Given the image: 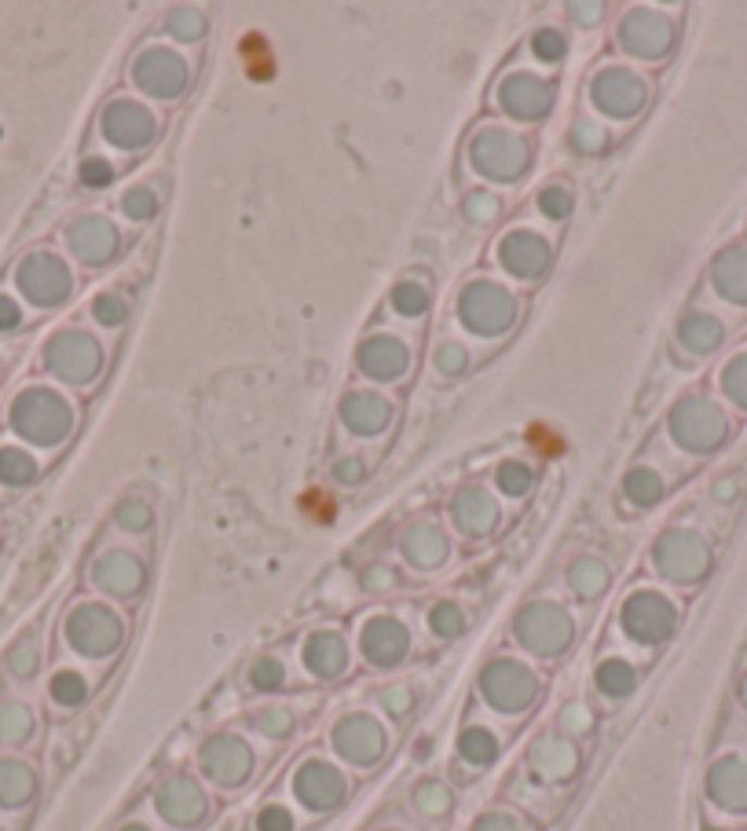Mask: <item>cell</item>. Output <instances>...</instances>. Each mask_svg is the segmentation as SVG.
I'll return each instance as SVG.
<instances>
[{
  "label": "cell",
  "mask_w": 747,
  "mask_h": 831,
  "mask_svg": "<svg viewBox=\"0 0 747 831\" xmlns=\"http://www.w3.org/2000/svg\"><path fill=\"white\" fill-rule=\"evenodd\" d=\"M71 422H74V414H71V407H66V399L48 393V388H26V393H18L15 407H12L15 433H23L26 439L45 444V447L59 444V439L71 433Z\"/></svg>",
  "instance_id": "1"
},
{
  "label": "cell",
  "mask_w": 747,
  "mask_h": 831,
  "mask_svg": "<svg viewBox=\"0 0 747 831\" xmlns=\"http://www.w3.org/2000/svg\"><path fill=\"white\" fill-rule=\"evenodd\" d=\"M517 638L539 656H557L568 641H572V619L557 609V604H528L517 615Z\"/></svg>",
  "instance_id": "2"
},
{
  "label": "cell",
  "mask_w": 747,
  "mask_h": 831,
  "mask_svg": "<svg viewBox=\"0 0 747 831\" xmlns=\"http://www.w3.org/2000/svg\"><path fill=\"white\" fill-rule=\"evenodd\" d=\"M18 290L26 293L34 305H59L71 293V271L66 264L52 257V253H29L15 271Z\"/></svg>",
  "instance_id": "3"
},
{
  "label": "cell",
  "mask_w": 747,
  "mask_h": 831,
  "mask_svg": "<svg viewBox=\"0 0 747 831\" xmlns=\"http://www.w3.org/2000/svg\"><path fill=\"white\" fill-rule=\"evenodd\" d=\"M45 363L66 381H88L100 370V345L81 330H63L45 348Z\"/></svg>",
  "instance_id": "4"
},
{
  "label": "cell",
  "mask_w": 747,
  "mask_h": 831,
  "mask_svg": "<svg viewBox=\"0 0 747 831\" xmlns=\"http://www.w3.org/2000/svg\"><path fill=\"white\" fill-rule=\"evenodd\" d=\"M461 319L469 322V330L477 334H503L514 322V297L503 286H491V282H477L466 290V297L458 301Z\"/></svg>",
  "instance_id": "5"
},
{
  "label": "cell",
  "mask_w": 747,
  "mask_h": 831,
  "mask_svg": "<svg viewBox=\"0 0 747 831\" xmlns=\"http://www.w3.org/2000/svg\"><path fill=\"white\" fill-rule=\"evenodd\" d=\"M473 162L495 180H514L517 172H524L528 165V146L520 136L503 132V129H484L473 140Z\"/></svg>",
  "instance_id": "6"
},
{
  "label": "cell",
  "mask_w": 747,
  "mask_h": 831,
  "mask_svg": "<svg viewBox=\"0 0 747 831\" xmlns=\"http://www.w3.org/2000/svg\"><path fill=\"white\" fill-rule=\"evenodd\" d=\"M66 634H71L74 649L85 652V656H106L122 641V623L100 604H81L66 623Z\"/></svg>",
  "instance_id": "7"
},
{
  "label": "cell",
  "mask_w": 747,
  "mask_h": 831,
  "mask_svg": "<svg viewBox=\"0 0 747 831\" xmlns=\"http://www.w3.org/2000/svg\"><path fill=\"white\" fill-rule=\"evenodd\" d=\"M535 674L514 660H498L484 670V696L498 711H520L535 700Z\"/></svg>",
  "instance_id": "8"
},
{
  "label": "cell",
  "mask_w": 747,
  "mask_h": 831,
  "mask_svg": "<svg viewBox=\"0 0 747 831\" xmlns=\"http://www.w3.org/2000/svg\"><path fill=\"white\" fill-rule=\"evenodd\" d=\"M671 623H674L671 604L663 598H656V593H634V598L623 604V627L637 641L667 638V634H671Z\"/></svg>",
  "instance_id": "9"
},
{
  "label": "cell",
  "mask_w": 747,
  "mask_h": 831,
  "mask_svg": "<svg viewBox=\"0 0 747 831\" xmlns=\"http://www.w3.org/2000/svg\"><path fill=\"white\" fill-rule=\"evenodd\" d=\"M202 766L216 784L235 788L250 777V747L239 737H213L202 751Z\"/></svg>",
  "instance_id": "10"
},
{
  "label": "cell",
  "mask_w": 747,
  "mask_h": 831,
  "mask_svg": "<svg viewBox=\"0 0 747 831\" xmlns=\"http://www.w3.org/2000/svg\"><path fill=\"white\" fill-rule=\"evenodd\" d=\"M333 744H338V751L352 762H374L381 758V751H385V732H381V726L367 715H352L345 721H338V729H333Z\"/></svg>",
  "instance_id": "11"
},
{
  "label": "cell",
  "mask_w": 747,
  "mask_h": 831,
  "mask_svg": "<svg viewBox=\"0 0 747 831\" xmlns=\"http://www.w3.org/2000/svg\"><path fill=\"white\" fill-rule=\"evenodd\" d=\"M594 103L608 114L626 117V114L642 111L645 88L634 74H626V71H602L597 74V81H594Z\"/></svg>",
  "instance_id": "12"
},
{
  "label": "cell",
  "mask_w": 747,
  "mask_h": 831,
  "mask_svg": "<svg viewBox=\"0 0 747 831\" xmlns=\"http://www.w3.org/2000/svg\"><path fill=\"white\" fill-rule=\"evenodd\" d=\"M345 791H349L345 777L333 766H327V762H308L297 774V795L312 809H333L345 798Z\"/></svg>",
  "instance_id": "13"
},
{
  "label": "cell",
  "mask_w": 747,
  "mask_h": 831,
  "mask_svg": "<svg viewBox=\"0 0 747 831\" xmlns=\"http://www.w3.org/2000/svg\"><path fill=\"white\" fill-rule=\"evenodd\" d=\"M136 81L154 95H176L187 85V66L180 55L154 48V52H147L140 63H136Z\"/></svg>",
  "instance_id": "14"
},
{
  "label": "cell",
  "mask_w": 747,
  "mask_h": 831,
  "mask_svg": "<svg viewBox=\"0 0 747 831\" xmlns=\"http://www.w3.org/2000/svg\"><path fill=\"white\" fill-rule=\"evenodd\" d=\"M103 132L106 140H114L117 146H143L154 136V117L136 103H114L103 114Z\"/></svg>",
  "instance_id": "15"
},
{
  "label": "cell",
  "mask_w": 747,
  "mask_h": 831,
  "mask_svg": "<svg viewBox=\"0 0 747 831\" xmlns=\"http://www.w3.org/2000/svg\"><path fill=\"white\" fill-rule=\"evenodd\" d=\"M66 242H71V250L85 264H103V260L114 257L117 231L103 217H85V220L71 223V231H66Z\"/></svg>",
  "instance_id": "16"
},
{
  "label": "cell",
  "mask_w": 747,
  "mask_h": 831,
  "mask_svg": "<svg viewBox=\"0 0 747 831\" xmlns=\"http://www.w3.org/2000/svg\"><path fill=\"white\" fill-rule=\"evenodd\" d=\"M159 814L169 820V824L187 828L205 817V795L194 780L176 777L169 784H162V791H159Z\"/></svg>",
  "instance_id": "17"
},
{
  "label": "cell",
  "mask_w": 747,
  "mask_h": 831,
  "mask_svg": "<svg viewBox=\"0 0 747 831\" xmlns=\"http://www.w3.org/2000/svg\"><path fill=\"white\" fill-rule=\"evenodd\" d=\"M407 630H403V623L389 619V615H381V619H370L367 630H363V652H367L370 663H378V667H392V663H400L403 656H407Z\"/></svg>",
  "instance_id": "18"
},
{
  "label": "cell",
  "mask_w": 747,
  "mask_h": 831,
  "mask_svg": "<svg viewBox=\"0 0 747 831\" xmlns=\"http://www.w3.org/2000/svg\"><path fill=\"white\" fill-rule=\"evenodd\" d=\"M549 100H554V88L546 81H539L535 74H514L509 81L503 85V103L509 114L517 117H539L546 114Z\"/></svg>",
  "instance_id": "19"
},
{
  "label": "cell",
  "mask_w": 747,
  "mask_h": 831,
  "mask_svg": "<svg viewBox=\"0 0 747 831\" xmlns=\"http://www.w3.org/2000/svg\"><path fill=\"white\" fill-rule=\"evenodd\" d=\"M619 41H623L631 52L642 55H660L667 41H671V29H667L663 18L648 15V12H631L623 18V29H619Z\"/></svg>",
  "instance_id": "20"
},
{
  "label": "cell",
  "mask_w": 747,
  "mask_h": 831,
  "mask_svg": "<svg viewBox=\"0 0 747 831\" xmlns=\"http://www.w3.org/2000/svg\"><path fill=\"white\" fill-rule=\"evenodd\" d=\"M96 583H100L106 593L132 598L143 586V564L129 553H106L103 561L96 564Z\"/></svg>",
  "instance_id": "21"
},
{
  "label": "cell",
  "mask_w": 747,
  "mask_h": 831,
  "mask_svg": "<svg viewBox=\"0 0 747 831\" xmlns=\"http://www.w3.org/2000/svg\"><path fill=\"white\" fill-rule=\"evenodd\" d=\"M503 260L514 276H539L549 264V246L532 231H517L503 242Z\"/></svg>",
  "instance_id": "22"
},
{
  "label": "cell",
  "mask_w": 747,
  "mask_h": 831,
  "mask_svg": "<svg viewBox=\"0 0 747 831\" xmlns=\"http://www.w3.org/2000/svg\"><path fill=\"white\" fill-rule=\"evenodd\" d=\"M341 418H345V425L352 429V433H381V429L389 425L392 410L381 396L374 393H352L345 404H341Z\"/></svg>",
  "instance_id": "23"
},
{
  "label": "cell",
  "mask_w": 747,
  "mask_h": 831,
  "mask_svg": "<svg viewBox=\"0 0 747 831\" xmlns=\"http://www.w3.org/2000/svg\"><path fill=\"white\" fill-rule=\"evenodd\" d=\"M407 363L410 356L396 337H370L367 345L359 348V367L374 378H396L407 370Z\"/></svg>",
  "instance_id": "24"
},
{
  "label": "cell",
  "mask_w": 747,
  "mask_h": 831,
  "mask_svg": "<svg viewBox=\"0 0 747 831\" xmlns=\"http://www.w3.org/2000/svg\"><path fill=\"white\" fill-rule=\"evenodd\" d=\"M403 553H407L410 564H418V568H436V564L447 557V539L440 527L415 524L407 535H403Z\"/></svg>",
  "instance_id": "25"
},
{
  "label": "cell",
  "mask_w": 747,
  "mask_h": 831,
  "mask_svg": "<svg viewBox=\"0 0 747 831\" xmlns=\"http://www.w3.org/2000/svg\"><path fill=\"white\" fill-rule=\"evenodd\" d=\"M455 521L461 532L484 535L491 532V524H495V502H491L488 491H480V487H466V491L455 498Z\"/></svg>",
  "instance_id": "26"
},
{
  "label": "cell",
  "mask_w": 747,
  "mask_h": 831,
  "mask_svg": "<svg viewBox=\"0 0 747 831\" xmlns=\"http://www.w3.org/2000/svg\"><path fill=\"white\" fill-rule=\"evenodd\" d=\"M304 663L319 674V678H333V674L345 670L349 663V649L338 634H316L308 644H304Z\"/></svg>",
  "instance_id": "27"
},
{
  "label": "cell",
  "mask_w": 747,
  "mask_h": 831,
  "mask_svg": "<svg viewBox=\"0 0 747 831\" xmlns=\"http://www.w3.org/2000/svg\"><path fill=\"white\" fill-rule=\"evenodd\" d=\"M532 766L549 780H565V777H572V769H575V751H572V744H565V740L546 737V740H539L532 751Z\"/></svg>",
  "instance_id": "28"
},
{
  "label": "cell",
  "mask_w": 747,
  "mask_h": 831,
  "mask_svg": "<svg viewBox=\"0 0 747 831\" xmlns=\"http://www.w3.org/2000/svg\"><path fill=\"white\" fill-rule=\"evenodd\" d=\"M34 795V774L15 758H0V806H23Z\"/></svg>",
  "instance_id": "29"
},
{
  "label": "cell",
  "mask_w": 747,
  "mask_h": 831,
  "mask_svg": "<svg viewBox=\"0 0 747 831\" xmlns=\"http://www.w3.org/2000/svg\"><path fill=\"white\" fill-rule=\"evenodd\" d=\"M34 732V715L23 703H0V740L4 744H23Z\"/></svg>",
  "instance_id": "30"
},
{
  "label": "cell",
  "mask_w": 747,
  "mask_h": 831,
  "mask_svg": "<svg viewBox=\"0 0 747 831\" xmlns=\"http://www.w3.org/2000/svg\"><path fill=\"white\" fill-rule=\"evenodd\" d=\"M34 476H37V462L26 451H18V447H4V451H0V484L23 487L34 481Z\"/></svg>",
  "instance_id": "31"
},
{
  "label": "cell",
  "mask_w": 747,
  "mask_h": 831,
  "mask_svg": "<svg viewBox=\"0 0 747 831\" xmlns=\"http://www.w3.org/2000/svg\"><path fill=\"white\" fill-rule=\"evenodd\" d=\"M572 586H575V593L579 598H597V593L605 590V583H608V572H605V564L602 561H575L572 564Z\"/></svg>",
  "instance_id": "32"
},
{
  "label": "cell",
  "mask_w": 747,
  "mask_h": 831,
  "mask_svg": "<svg viewBox=\"0 0 747 831\" xmlns=\"http://www.w3.org/2000/svg\"><path fill=\"white\" fill-rule=\"evenodd\" d=\"M458 747H461V755H466L469 762H473V766H488V762L498 755L495 737H491L488 729H480V726H473V729L461 732Z\"/></svg>",
  "instance_id": "33"
},
{
  "label": "cell",
  "mask_w": 747,
  "mask_h": 831,
  "mask_svg": "<svg viewBox=\"0 0 747 831\" xmlns=\"http://www.w3.org/2000/svg\"><path fill=\"white\" fill-rule=\"evenodd\" d=\"M597 686H602L605 696H626L634 689V670L623 660H608L597 670Z\"/></svg>",
  "instance_id": "34"
},
{
  "label": "cell",
  "mask_w": 747,
  "mask_h": 831,
  "mask_svg": "<svg viewBox=\"0 0 747 831\" xmlns=\"http://www.w3.org/2000/svg\"><path fill=\"white\" fill-rule=\"evenodd\" d=\"M415 803L426 817H444L451 809V791L444 784H436V780H426V784L415 791Z\"/></svg>",
  "instance_id": "35"
},
{
  "label": "cell",
  "mask_w": 747,
  "mask_h": 831,
  "mask_svg": "<svg viewBox=\"0 0 747 831\" xmlns=\"http://www.w3.org/2000/svg\"><path fill=\"white\" fill-rule=\"evenodd\" d=\"M85 678L81 674H74V670H63V674H55V681H52V696L63 703V707H77V703L85 700Z\"/></svg>",
  "instance_id": "36"
},
{
  "label": "cell",
  "mask_w": 747,
  "mask_h": 831,
  "mask_svg": "<svg viewBox=\"0 0 747 831\" xmlns=\"http://www.w3.org/2000/svg\"><path fill=\"white\" fill-rule=\"evenodd\" d=\"M626 495L642 506H653L656 498H660V481H656V473H648V469H634V473L626 476Z\"/></svg>",
  "instance_id": "37"
},
{
  "label": "cell",
  "mask_w": 747,
  "mask_h": 831,
  "mask_svg": "<svg viewBox=\"0 0 747 831\" xmlns=\"http://www.w3.org/2000/svg\"><path fill=\"white\" fill-rule=\"evenodd\" d=\"M429 627L440 634V638H455V634H461V627H466V615H461V609H455V604H436L429 615Z\"/></svg>",
  "instance_id": "38"
},
{
  "label": "cell",
  "mask_w": 747,
  "mask_h": 831,
  "mask_svg": "<svg viewBox=\"0 0 747 831\" xmlns=\"http://www.w3.org/2000/svg\"><path fill=\"white\" fill-rule=\"evenodd\" d=\"M392 305H396L403 316H418L429 305V293L418 286V282H400L396 293H392Z\"/></svg>",
  "instance_id": "39"
},
{
  "label": "cell",
  "mask_w": 747,
  "mask_h": 831,
  "mask_svg": "<svg viewBox=\"0 0 747 831\" xmlns=\"http://www.w3.org/2000/svg\"><path fill=\"white\" fill-rule=\"evenodd\" d=\"M117 524L129 527V532H147L151 527V506L140 502V498H129V502L117 506Z\"/></svg>",
  "instance_id": "40"
},
{
  "label": "cell",
  "mask_w": 747,
  "mask_h": 831,
  "mask_svg": "<svg viewBox=\"0 0 747 831\" xmlns=\"http://www.w3.org/2000/svg\"><path fill=\"white\" fill-rule=\"evenodd\" d=\"M92 311L106 327H117V322H125V316H129V305H125V297H117V293H100Z\"/></svg>",
  "instance_id": "41"
},
{
  "label": "cell",
  "mask_w": 747,
  "mask_h": 831,
  "mask_svg": "<svg viewBox=\"0 0 747 831\" xmlns=\"http://www.w3.org/2000/svg\"><path fill=\"white\" fill-rule=\"evenodd\" d=\"M498 487L509 495H524L528 487H532V469L520 465V462H506L503 469H498Z\"/></svg>",
  "instance_id": "42"
},
{
  "label": "cell",
  "mask_w": 747,
  "mask_h": 831,
  "mask_svg": "<svg viewBox=\"0 0 747 831\" xmlns=\"http://www.w3.org/2000/svg\"><path fill=\"white\" fill-rule=\"evenodd\" d=\"M8 667H12L15 678H34L37 674V644L34 641H18L12 649V656H8Z\"/></svg>",
  "instance_id": "43"
},
{
  "label": "cell",
  "mask_w": 747,
  "mask_h": 831,
  "mask_svg": "<svg viewBox=\"0 0 747 831\" xmlns=\"http://www.w3.org/2000/svg\"><path fill=\"white\" fill-rule=\"evenodd\" d=\"M532 44H535V55L546 59V63H557V59L565 55V37H560L557 29H539Z\"/></svg>",
  "instance_id": "44"
},
{
  "label": "cell",
  "mask_w": 747,
  "mask_h": 831,
  "mask_svg": "<svg viewBox=\"0 0 747 831\" xmlns=\"http://www.w3.org/2000/svg\"><path fill=\"white\" fill-rule=\"evenodd\" d=\"M253 726H257L261 732H268V737H287L293 721L282 707H268V711H261V715L253 718Z\"/></svg>",
  "instance_id": "45"
},
{
  "label": "cell",
  "mask_w": 747,
  "mask_h": 831,
  "mask_svg": "<svg viewBox=\"0 0 747 831\" xmlns=\"http://www.w3.org/2000/svg\"><path fill=\"white\" fill-rule=\"evenodd\" d=\"M250 681L257 689H279L282 663L279 660H257V663H253V670H250Z\"/></svg>",
  "instance_id": "46"
},
{
  "label": "cell",
  "mask_w": 747,
  "mask_h": 831,
  "mask_svg": "<svg viewBox=\"0 0 747 831\" xmlns=\"http://www.w3.org/2000/svg\"><path fill=\"white\" fill-rule=\"evenodd\" d=\"M154 209H159V202H154V194H151V191L136 188V191L125 194V213H129L132 220H147V217H154Z\"/></svg>",
  "instance_id": "47"
},
{
  "label": "cell",
  "mask_w": 747,
  "mask_h": 831,
  "mask_svg": "<svg viewBox=\"0 0 747 831\" xmlns=\"http://www.w3.org/2000/svg\"><path fill=\"white\" fill-rule=\"evenodd\" d=\"M169 26H173L176 37H183V41H194V37H202V29H205L199 12H173Z\"/></svg>",
  "instance_id": "48"
},
{
  "label": "cell",
  "mask_w": 747,
  "mask_h": 831,
  "mask_svg": "<svg viewBox=\"0 0 747 831\" xmlns=\"http://www.w3.org/2000/svg\"><path fill=\"white\" fill-rule=\"evenodd\" d=\"M608 143V136H605V129H597V125H590V122H583V125H575V146L579 151H586V154H594V151H602V146Z\"/></svg>",
  "instance_id": "49"
},
{
  "label": "cell",
  "mask_w": 747,
  "mask_h": 831,
  "mask_svg": "<svg viewBox=\"0 0 747 831\" xmlns=\"http://www.w3.org/2000/svg\"><path fill=\"white\" fill-rule=\"evenodd\" d=\"M81 180L88 183V188H103V183H111V180H114L111 162H103V158L85 162V165H81Z\"/></svg>",
  "instance_id": "50"
},
{
  "label": "cell",
  "mask_w": 747,
  "mask_h": 831,
  "mask_svg": "<svg viewBox=\"0 0 747 831\" xmlns=\"http://www.w3.org/2000/svg\"><path fill=\"white\" fill-rule=\"evenodd\" d=\"M568 209H572V194H568L565 188H546L543 191V213L546 217H565Z\"/></svg>",
  "instance_id": "51"
},
{
  "label": "cell",
  "mask_w": 747,
  "mask_h": 831,
  "mask_svg": "<svg viewBox=\"0 0 747 831\" xmlns=\"http://www.w3.org/2000/svg\"><path fill=\"white\" fill-rule=\"evenodd\" d=\"M436 363L444 374H458V370H466V348L461 345H444L436 351Z\"/></svg>",
  "instance_id": "52"
},
{
  "label": "cell",
  "mask_w": 747,
  "mask_h": 831,
  "mask_svg": "<svg viewBox=\"0 0 747 831\" xmlns=\"http://www.w3.org/2000/svg\"><path fill=\"white\" fill-rule=\"evenodd\" d=\"M257 828H261V831H293V820H290V814H287L282 806H268V809L261 814Z\"/></svg>",
  "instance_id": "53"
},
{
  "label": "cell",
  "mask_w": 747,
  "mask_h": 831,
  "mask_svg": "<svg viewBox=\"0 0 747 831\" xmlns=\"http://www.w3.org/2000/svg\"><path fill=\"white\" fill-rule=\"evenodd\" d=\"M466 213H469V217H473V220H491V217H498V202L491 199V194L477 191L473 199H469Z\"/></svg>",
  "instance_id": "54"
},
{
  "label": "cell",
  "mask_w": 747,
  "mask_h": 831,
  "mask_svg": "<svg viewBox=\"0 0 747 831\" xmlns=\"http://www.w3.org/2000/svg\"><path fill=\"white\" fill-rule=\"evenodd\" d=\"M560 718H565V729H572V732H586V729H590V721H594V718H590V711L583 707V703H568L565 715H560Z\"/></svg>",
  "instance_id": "55"
},
{
  "label": "cell",
  "mask_w": 747,
  "mask_h": 831,
  "mask_svg": "<svg viewBox=\"0 0 747 831\" xmlns=\"http://www.w3.org/2000/svg\"><path fill=\"white\" fill-rule=\"evenodd\" d=\"M410 703H415V700H410V692L403 689V686H396V689H389V692H385V707H389V715L403 718V715H407V711H410Z\"/></svg>",
  "instance_id": "56"
},
{
  "label": "cell",
  "mask_w": 747,
  "mask_h": 831,
  "mask_svg": "<svg viewBox=\"0 0 747 831\" xmlns=\"http://www.w3.org/2000/svg\"><path fill=\"white\" fill-rule=\"evenodd\" d=\"M363 586L374 590V593H378V590H392V586H396V575H392L389 568H370L367 575H363Z\"/></svg>",
  "instance_id": "57"
},
{
  "label": "cell",
  "mask_w": 747,
  "mask_h": 831,
  "mask_svg": "<svg viewBox=\"0 0 747 831\" xmlns=\"http://www.w3.org/2000/svg\"><path fill=\"white\" fill-rule=\"evenodd\" d=\"M18 322H23V311H18V305L12 297L0 293V330H15Z\"/></svg>",
  "instance_id": "58"
},
{
  "label": "cell",
  "mask_w": 747,
  "mask_h": 831,
  "mask_svg": "<svg viewBox=\"0 0 747 831\" xmlns=\"http://www.w3.org/2000/svg\"><path fill=\"white\" fill-rule=\"evenodd\" d=\"M473 831H520V824H517V820L503 817V814H488V817L477 820Z\"/></svg>",
  "instance_id": "59"
},
{
  "label": "cell",
  "mask_w": 747,
  "mask_h": 831,
  "mask_svg": "<svg viewBox=\"0 0 747 831\" xmlns=\"http://www.w3.org/2000/svg\"><path fill=\"white\" fill-rule=\"evenodd\" d=\"M333 476H338L341 484H359L363 481V465L356 462V458H345V462L333 465Z\"/></svg>",
  "instance_id": "60"
},
{
  "label": "cell",
  "mask_w": 747,
  "mask_h": 831,
  "mask_svg": "<svg viewBox=\"0 0 747 831\" xmlns=\"http://www.w3.org/2000/svg\"><path fill=\"white\" fill-rule=\"evenodd\" d=\"M122 831H151V828H143V824H125Z\"/></svg>",
  "instance_id": "61"
}]
</instances>
